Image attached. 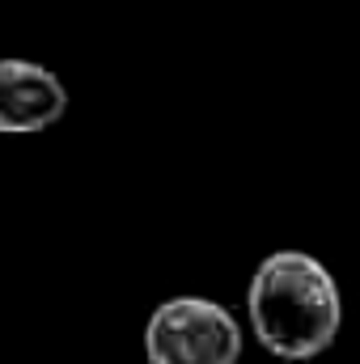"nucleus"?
I'll return each instance as SVG.
<instances>
[{"label":"nucleus","mask_w":360,"mask_h":364,"mask_svg":"<svg viewBox=\"0 0 360 364\" xmlns=\"http://www.w3.org/2000/svg\"><path fill=\"white\" fill-rule=\"evenodd\" d=\"M246 318L259 348L275 360H314L339 335V284L305 250H271L250 275Z\"/></svg>","instance_id":"nucleus-1"},{"label":"nucleus","mask_w":360,"mask_h":364,"mask_svg":"<svg viewBox=\"0 0 360 364\" xmlns=\"http://www.w3.org/2000/svg\"><path fill=\"white\" fill-rule=\"evenodd\" d=\"M144 360L149 364H238L242 360V326L221 301L170 296L144 322Z\"/></svg>","instance_id":"nucleus-2"},{"label":"nucleus","mask_w":360,"mask_h":364,"mask_svg":"<svg viewBox=\"0 0 360 364\" xmlns=\"http://www.w3.org/2000/svg\"><path fill=\"white\" fill-rule=\"evenodd\" d=\"M64 110H68V90L51 68L17 55L0 60V132L4 136L47 132L51 123L64 119Z\"/></svg>","instance_id":"nucleus-3"}]
</instances>
